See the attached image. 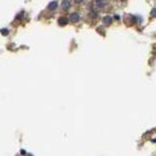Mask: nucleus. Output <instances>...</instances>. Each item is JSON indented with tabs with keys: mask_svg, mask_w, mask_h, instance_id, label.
I'll return each mask as SVG.
<instances>
[{
	"mask_svg": "<svg viewBox=\"0 0 156 156\" xmlns=\"http://www.w3.org/2000/svg\"><path fill=\"white\" fill-rule=\"evenodd\" d=\"M103 23H105V24H107V25H108V24H111V23H112V17L106 16V17L103 18Z\"/></svg>",
	"mask_w": 156,
	"mask_h": 156,
	"instance_id": "20e7f679",
	"label": "nucleus"
},
{
	"mask_svg": "<svg viewBox=\"0 0 156 156\" xmlns=\"http://www.w3.org/2000/svg\"><path fill=\"white\" fill-rule=\"evenodd\" d=\"M62 7H64L65 10H67V9L70 7V1H69V0H64V1H62Z\"/></svg>",
	"mask_w": 156,
	"mask_h": 156,
	"instance_id": "39448f33",
	"label": "nucleus"
},
{
	"mask_svg": "<svg viewBox=\"0 0 156 156\" xmlns=\"http://www.w3.org/2000/svg\"><path fill=\"white\" fill-rule=\"evenodd\" d=\"M95 1H100V0H95Z\"/></svg>",
	"mask_w": 156,
	"mask_h": 156,
	"instance_id": "1a4fd4ad",
	"label": "nucleus"
},
{
	"mask_svg": "<svg viewBox=\"0 0 156 156\" xmlns=\"http://www.w3.org/2000/svg\"><path fill=\"white\" fill-rule=\"evenodd\" d=\"M59 24L60 25H66L67 24V22H69V20L66 18V17H61V18H59Z\"/></svg>",
	"mask_w": 156,
	"mask_h": 156,
	"instance_id": "f03ea898",
	"label": "nucleus"
},
{
	"mask_svg": "<svg viewBox=\"0 0 156 156\" xmlns=\"http://www.w3.org/2000/svg\"><path fill=\"white\" fill-rule=\"evenodd\" d=\"M70 20L71 22H73V23H76V22H78L79 20V15L78 13H71V16H70Z\"/></svg>",
	"mask_w": 156,
	"mask_h": 156,
	"instance_id": "f257e3e1",
	"label": "nucleus"
},
{
	"mask_svg": "<svg viewBox=\"0 0 156 156\" xmlns=\"http://www.w3.org/2000/svg\"><path fill=\"white\" fill-rule=\"evenodd\" d=\"M57 6H58V2H57V1H52V2L48 5V9H49V10H55Z\"/></svg>",
	"mask_w": 156,
	"mask_h": 156,
	"instance_id": "7ed1b4c3",
	"label": "nucleus"
},
{
	"mask_svg": "<svg viewBox=\"0 0 156 156\" xmlns=\"http://www.w3.org/2000/svg\"><path fill=\"white\" fill-rule=\"evenodd\" d=\"M83 0H76V2H82Z\"/></svg>",
	"mask_w": 156,
	"mask_h": 156,
	"instance_id": "6e6552de",
	"label": "nucleus"
},
{
	"mask_svg": "<svg viewBox=\"0 0 156 156\" xmlns=\"http://www.w3.org/2000/svg\"><path fill=\"white\" fill-rule=\"evenodd\" d=\"M151 15H153V16H156V9H155V10H153V11H151Z\"/></svg>",
	"mask_w": 156,
	"mask_h": 156,
	"instance_id": "0eeeda50",
	"label": "nucleus"
},
{
	"mask_svg": "<svg viewBox=\"0 0 156 156\" xmlns=\"http://www.w3.org/2000/svg\"><path fill=\"white\" fill-rule=\"evenodd\" d=\"M1 33H2V34H5V35H7V33H9V30H1Z\"/></svg>",
	"mask_w": 156,
	"mask_h": 156,
	"instance_id": "423d86ee",
	"label": "nucleus"
}]
</instances>
